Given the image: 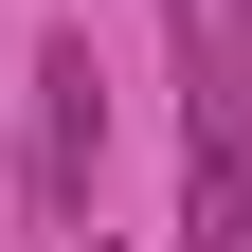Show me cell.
I'll use <instances>...</instances> for the list:
<instances>
[{"instance_id":"1","label":"cell","mask_w":252,"mask_h":252,"mask_svg":"<svg viewBox=\"0 0 252 252\" xmlns=\"http://www.w3.org/2000/svg\"><path fill=\"white\" fill-rule=\"evenodd\" d=\"M90 162H108V72H90V36L36 54V198L90 234Z\"/></svg>"},{"instance_id":"2","label":"cell","mask_w":252,"mask_h":252,"mask_svg":"<svg viewBox=\"0 0 252 252\" xmlns=\"http://www.w3.org/2000/svg\"><path fill=\"white\" fill-rule=\"evenodd\" d=\"M180 252H252V108H216V90L180 126Z\"/></svg>"},{"instance_id":"3","label":"cell","mask_w":252,"mask_h":252,"mask_svg":"<svg viewBox=\"0 0 252 252\" xmlns=\"http://www.w3.org/2000/svg\"><path fill=\"white\" fill-rule=\"evenodd\" d=\"M162 18H180V36H198V0H162Z\"/></svg>"},{"instance_id":"4","label":"cell","mask_w":252,"mask_h":252,"mask_svg":"<svg viewBox=\"0 0 252 252\" xmlns=\"http://www.w3.org/2000/svg\"><path fill=\"white\" fill-rule=\"evenodd\" d=\"M72 252H126V234H72Z\"/></svg>"}]
</instances>
